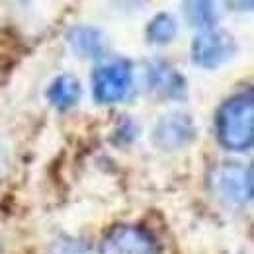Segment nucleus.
Segmentation results:
<instances>
[{
	"label": "nucleus",
	"instance_id": "6",
	"mask_svg": "<svg viewBox=\"0 0 254 254\" xmlns=\"http://www.w3.org/2000/svg\"><path fill=\"white\" fill-rule=\"evenodd\" d=\"M195 135H197V129L188 114L170 112L159 120L155 133H153V139L159 147L166 149V151H178V149L190 145L195 139Z\"/></svg>",
	"mask_w": 254,
	"mask_h": 254
},
{
	"label": "nucleus",
	"instance_id": "12",
	"mask_svg": "<svg viewBox=\"0 0 254 254\" xmlns=\"http://www.w3.org/2000/svg\"><path fill=\"white\" fill-rule=\"evenodd\" d=\"M0 254H2V251H0Z\"/></svg>",
	"mask_w": 254,
	"mask_h": 254
},
{
	"label": "nucleus",
	"instance_id": "11",
	"mask_svg": "<svg viewBox=\"0 0 254 254\" xmlns=\"http://www.w3.org/2000/svg\"><path fill=\"white\" fill-rule=\"evenodd\" d=\"M174 35H176V22L168 14H157L149 22V26H147V37H149V41H153L157 45L170 43L174 39Z\"/></svg>",
	"mask_w": 254,
	"mask_h": 254
},
{
	"label": "nucleus",
	"instance_id": "5",
	"mask_svg": "<svg viewBox=\"0 0 254 254\" xmlns=\"http://www.w3.org/2000/svg\"><path fill=\"white\" fill-rule=\"evenodd\" d=\"M237 51V43L233 35L223 30H205L191 43V59L203 68H217L219 64L233 59Z\"/></svg>",
	"mask_w": 254,
	"mask_h": 254
},
{
	"label": "nucleus",
	"instance_id": "4",
	"mask_svg": "<svg viewBox=\"0 0 254 254\" xmlns=\"http://www.w3.org/2000/svg\"><path fill=\"white\" fill-rule=\"evenodd\" d=\"M131 64L127 61H112L100 64L92 74V90L100 104H114L124 100L131 90Z\"/></svg>",
	"mask_w": 254,
	"mask_h": 254
},
{
	"label": "nucleus",
	"instance_id": "2",
	"mask_svg": "<svg viewBox=\"0 0 254 254\" xmlns=\"http://www.w3.org/2000/svg\"><path fill=\"white\" fill-rule=\"evenodd\" d=\"M211 186L221 199L233 205H245L254 195L253 166H245L237 162H223L213 170Z\"/></svg>",
	"mask_w": 254,
	"mask_h": 254
},
{
	"label": "nucleus",
	"instance_id": "10",
	"mask_svg": "<svg viewBox=\"0 0 254 254\" xmlns=\"http://www.w3.org/2000/svg\"><path fill=\"white\" fill-rule=\"evenodd\" d=\"M184 12H186V20L190 22L193 28L199 30H213L217 24V10L215 4L211 2H184Z\"/></svg>",
	"mask_w": 254,
	"mask_h": 254
},
{
	"label": "nucleus",
	"instance_id": "3",
	"mask_svg": "<svg viewBox=\"0 0 254 254\" xmlns=\"http://www.w3.org/2000/svg\"><path fill=\"white\" fill-rule=\"evenodd\" d=\"M100 254H160L155 237L139 225H118L106 233Z\"/></svg>",
	"mask_w": 254,
	"mask_h": 254
},
{
	"label": "nucleus",
	"instance_id": "1",
	"mask_svg": "<svg viewBox=\"0 0 254 254\" xmlns=\"http://www.w3.org/2000/svg\"><path fill=\"white\" fill-rule=\"evenodd\" d=\"M215 133L227 151L243 153L254 143V92L253 88L225 100L215 116Z\"/></svg>",
	"mask_w": 254,
	"mask_h": 254
},
{
	"label": "nucleus",
	"instance_id": "9",
	"mask_svg": "<svg viewBox=\"0 0 254 254\" xmlns=\"http://www.w3.org/2000/svg\"><path fill=\"white\" fill-rule=\"evenodd\" d=\"M80 98V84L72 74H61L57 76L49 88H47V100L57 110H66L74 106Z\"/></svg>",
	"mask_w": 254,
	"mask_h": 254
},
{
	"label": "nucleus",
	"instance_id": "8",
	"mask_svg": "<svg viewBox=\"0 0 254 254\" xmlns=\"http://www.w3.org/2000/svg\"><path fill=\"white\" fill-rule=\"evenodd\" d=\"M68 43L70 47L82 55V57H102V53L106 51V37L98 28L92 26H76L68 32Z\"/></svg>",
	"mask_w": 254,
	"mask_h": 254
},
{
	"label": "nucleus",
	"instance_id": "7",
	"mask_svg": "<svg viewBox=\"0 0 254 254\" xmlns=\"http://www.w3.org/2000/svg\"><path fill=\"white\" fill-rule=\"evenodd\" d=\"M149 86L164 98L180 100L186 96L184 76L168 63H153L149 68Z\"/></svg>",
	"mask_w": 254,
	"mask_h": 254
}]
</instances>
